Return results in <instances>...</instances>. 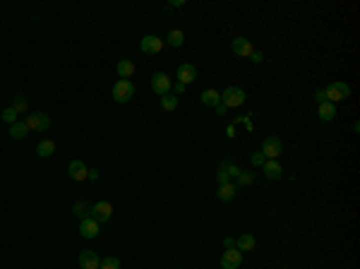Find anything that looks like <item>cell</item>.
<instances>
[{"label":"cell","instance_id":"obj_2","mask_svg":"<svg viewBox=\"0 0 360 269\" xmlns=\"http://www.w3.org/2000/svg\"><path fill=\"white\" fill-rule=\"evenodd\" d=\"M260 154H262L266 161H276L284 154V142H281L278 137H266L262 142V152H260Z\"/></svg>","mask_w":360,"mask_h":269},{"label":"cell","instance_id":"obj_15","mask_svg":"<svg viewBox=\"0 0 360 269\" xmlns=\"http://www.w3.org/2000/svg\"><path fill=\"white\" fill-rule=\"evenodd\" d=\"M80 236H82V238H96V236H98V224H96L92 216L82 219L80 221Z\"/></svg>","mask_w":360,"mask_h":269},{"label":"cell","instance_id":"obj_20","mask_svg":"<svg viewBox=\"0 0 360 269\" xmlns=\"http://www.w3.org/2000/svg\"><path fill=\"white\" fill-rule=\"evenodd\" d=\"M164 44H168V46H173V48H178V46H182V44H185V34H182L180 29H170Z\"/></svg>","mask_w":360,"mask_h":269},{"label":"cell","instance_id":"obj_18","mask_svg":"<svg viewBox=\"0 0 360 269\" xmlns=\"http://www.w3.org/2000/svg\"><path fill=\"white\" fill-rule=\"evenodd\" d=\"M200 98H202L204 106H212V108H216V106L221 104V94H218L216 89H204Z\"/></svg>","mask_w":360,"mask_h":269},{"label":"cell","instance_id":"obj_10","mask_svg":"<svg viewBox=\"0 0 360 269\" xmlns=\"http://www.w3.org/2000/svg\"><path fill=\"white\" fill-rule=\"evenodd\" d=\"M238 173H240V168L236 164H221V166H218V173H216V180H218V185L230 183V178H238Z\"/></svg>","mask_w":360,"mask_h":269},{"label":"cell","instance_id":"obj_38","mask_svg":"<svg viewBox=\"0 0 360 269\" xmlns=\"http://www.w3.org/2000/svg\"><path fill=\"white\" fill-rule=\"evenodd\" d=\"M226 106H224V104H218V106H216V113H218V116H224V113H226Z\"/></svg>","mask_w":360,"mask_h":269},{"label":"cell","instance_id":"obj_17","mask_svg":"<svg viewBox=\"0 0 360 269\" xmlns=\"http://www.w3.org/2000/svg\"><path fill=\"white\" fill-rule=\"evenodd\" d=\"M53 152H56V142H53V140H41V142L36 144V154H38L41 159L53 156Z\"/></svg>","mask_w":360,"mask_h":269},{"label":"cell","instance_id":"obj_19","mask_svg":"<svg viewBox=\"0 0 360 269\" xmlns=\"http://www.w3.org/2000/svg\"><path fill=\"white\" fill-rule=\"evenodd\" d=\"M116 70H118L120 80H130L132 74H134V62H132V60H118Z\"/></svg>","mask_w":360,"mask_h":269},{"label":"cell","instance_id":"obj_34","mask_svg":"<svg viewBox=\"0 0 360 269\" xmlns=\"http://www.w3.org/2000/svg\"><path fill=\"white\" fill-rule=\"evenodd\" d=\"M185 89H188V86L182 84V82H176V84H173V92H176V94H182Z\"/></svg>","mask_w":360,"mask_h":269},{"label":"cell","instance_id":"obj_16","mask_svg":"<svg viewBox=\"0 0 360 269\" xmlns=\"http://www.w3.org/2000/svg\"><path fill=\"white\" fill-rule=\"evenodd\" d=\"M262 171H264V176H266L269 180H278V178L284 176V166H281L278 161H264Z\"/></svg>","mask_w":360,"mask_h":269},{"label":"cell","instance_id":"obj_36","mask_svg":"<svg viewBox=\"0 0 360 269\" xmlns=\"http://www.w3.org/2000/svg\"><path fill=\"white\" fill-rule=\"evenodd\" d=\"M86 178H89V180H96V178H98V171H96V168H89V176H86Z\"/></svg>","mask_w":360,"mask_h":269},{"label":"cell","instance_id":"obj_37","mask_svg":"<svg viewBox=\"0 0 360 269\" xmlns=\"http://www.w3.org/2000/svg\"><path fill=\"white\" fill-rule=\"evenodd\" d=\"M314 98H317L320 104H324V101H326V94H324V92H317V94H314Z\"/></svg>","mask_w":360,"mask_h":269},{"label":"cell","instance_id":"obj_8","mask_svg":"<svg viewBox=\"0 0 360 269\" xmlns=\"http://www.w3.org/2000/svg\"><path fill=\"white\" fill-rule=\"evenodd\" d=\"M242 264V252L238 248H228L221 255V269H238Z\"/></svg>","mask_w":360,"mask_h":269},{"label":"cell","instance_id":"obj_5","mask_svg":"<svg viewBox=\"0 0 360 269\" xmlns=\"http://www.w3.org/2000/svg\"><path fill=\"white\" fill-rule=\"evenodd\" d=\"M24 122H26L29 130H36V132H46L48 128H50V118H48L46 113H41V110L29 113V116L24 118Z\"/></svg>","mask_w":360,"mask_h":269},{"label":"cell","instance_id":"obj_23","mask_svg":"<svg viewBox=\"0 0 360 269\" xmlns=\"http://www.w3.org/2000/svg\"><path fill=\"white\" fill-rule=\"evenodd\" d=\"M236 248H238L240 252L242 250H254V238H252L250 233H242V236L236 238Z\"/></svg>","mask_w":360,"mask_h":269},{"label":"cell","instance_id":"obj_4","mask_svg":"<svg viewBox=\"0 0 360 269\" xmlns=\"http://www.w3.org/2000/svg\"><path fill=\"white\" fill-rule=\"evenodd\" d=\"M132 96H134V84H132L130 80H118L113 84V98L118 104H128Z\"/></svg>","mask_w":360,"mask_h":269},{"label":"cell","instance_id":"obj_32","mask_svg":"<svg viewBox=\"0 0 360 269\" xmlns=\"http://www.w3.org/2000/svg\"><path fill=\"white\" fill-rule=\"evenodd\" d=\"M250 60H252V62H262V60H264V56H262V53H260V50H252Z\"/></svg>","mask_w":360,"mask_h":269},{"label":"cell","instance_id":"obj_9","mask_svg":"<svg viewBox=\"0 0 360 269\" xmlns=\"http://www.w3.org/2000/svg\"><path fill=\"white\" fill-rule=\"evenodd\" d=\"M140 48H142V53H146V56H154V53H158V50L164 48V38L149 34V36H144L142 41H140Z\"/></svg>","mask_w":360,"mask_h":269},{"label":"cell","instance_id":"obj_11","mask_svg":"<svg viewBox=\"0 0 360 269\" xmlns=\"http://www.w3.org/2000/svg\"><path fill=\"white\" fill-rule=\"evenodd\" d=\"M68 173H70L72 180H86V176H89V168H86V164L82 159H74L70 161V166H68Z\"/></svg>","mask_w":360,"mask_h":269},{"label":"cell","instance_id":"obj_27","mask_svg":"<svg viewBox=\"0 0 360 269\" xmlns=\"http://www.w3.org/2000/svg\"><path fill=\"white\" fill-rule=\"evenodd\" d=\"M0 118H2L5 122H8V125H12V122H17V118H20V113H17V110H14V108L10 106V108H5V110H2V116H0Z\"/></svg>","mask_w":360,"mask_h":269},{"label":"cell","instance_id":"obj_33","mask_svg":"<svg viewBox=\"0 0 360 269\" xmlns=\"http://www.w3.org/2000/svg\"><path fill=\"white\" fill-rule=\"evenodd\" d=\"M224 245H226V250L228 248H236V238H233V236H226V238H224Z\"/></svg>","mask_w":360,"mask_h":269},{"label":"cell","instance_id":"obj_14","mask_svg":"<svg viewBox=\"0 0 360 269\" xmlns=\"http://www.w3.org/2000/svg\"><path fill=\"white\" fill-rule=\"evenodd\" d=\"M230 48H233V53H236V56H240V58H250L252 50H254L250 41H248V38H242V36H236V38H233Z\"/></svg>","mask_w":360,"mask_h":269},{"label":"cell","instance_id":"obj_21","mask_svg":"<svg viewBox=\"0 0 360 269\" xmlns=\"http://www.w3.org/2000/svg\"><path fill=\"white\" fill-rule=\"evenodd\" d=\"M29 134V128H26V122L24 120H17L10 125V137H14V140H24Z\"/></svg>","mask_w":360,"mask_h":269},{"label":"cell","instance_id":"obj_22","mask_svg":"<svg viewBox=\"0 0 360 269\" xmlns=\"http://www.w3.org/2000/svg\"><path fill=\"white\" fill-rule=\"evenodd\" d=\"M236 190H238V188H236L233 183L218 185V200H221V202H230V200L236 197Z\"/></svg>","mask_w":360,"mask_h":269},{"label":"cell","instance_id":"obj_6","mask_svg":"<svg viewBox=\"0 0 360 269\" xmlns=\"http://www.w3.org/2000/svg\"><path fill=\"white\" fill-rule=\"evenodd\" d=\"M324 94H326V101L332 104V101H341V98H348L350 96V86L346 82H332V84L324 89Z\"/></svg>","mask_w":360,"mask_h":269},{"label":"cell","instance_id":"obj_12","mask_svg":"<svg viewBox=\"0 0 360 269\" xmlns=\"http://www.w3.org/2000/svg\"><path fill=\"white\" fill-rule=\"evenodd\" d=\"M77 262H80V267L82 269H98L101 264V257L96 255L94 250H82L80 257H77Z\"/></svg>","mask_w":360,"mask_h":269},{"label":"cell","instance_id":"obj_1","mask_svg":"<svg viewBox=\"0 0 360 269\" xmlns=\"http://www.w3.org/2000/svg\"><path fill=\"white\" fill-rule=\"evenodd\" d=\"M245 89H240V86H228L226 92H221V104L226 106V108H236V106H242L245 104Z\"/></svg>","mask_w":360,"mask_h":269},{"label":"cell","instance_id":"obj_35","mask_svg":"<svg viewBox=\"0 0 360 269\" xmlns=\"http://www.w3.org/2000/svg\"><path fill=\"white\" fill-rule=\"evenodd\" d=\"M182 5H185L182 0H170V2H168V8H182Z\"/></svg>","mask_w":360,"mask_h":269},{"label":"cell","instance_id":"obj_26","mask_svg":"<svg viewBox=\"0 0 360 269\" xmlns=\"http://www.w3.org/2000/svg\"><path fill=\"white\" fill-rule=\"evenodd\" d=\"M98 269H120V260L118 257H104L101 260V264H98Z\"/></svg>","mask_w":360,"mask_h":269},{"label":"cell","instance_id":"obj_31","mask_svg":"<svg viewBox=\"0 0 360 269\" xmlns=\"http://www.w3.org/2000/svg\"><path fill=\"white\" fill-rule=\"evenodd\" d=\"M264 161H266V159H264L262 154H252V166H262Z\"/></svg>","mask_w":360,"mask_h":269},{"label":"cell","instance_id":"obj_3","mask_svg":"<svg viewBox=\"0 0 360 269\" xmlns=\"http://www.w3.org/2000/svg\"><path fill=\"white\" fill-rule=\"evenodd\" d=\"M89 216H92L96 224H106V221H110V216H113V204L106 202V200H101V202H96V204L89 207Z\"/></svg>","mask_w":360,"mask_h":269},{"label":"cell","instance_id":"obj_13","mask_svg":"<svg viewBox=\"0 0 360 269\" xmlns=\"http://www.w3.org/2000/svg\"><path fill=\"white\" fill-rule=\"evenodd\" d=\"M176 77H178V82H182V84L188 86L190 82L197 80V70H194L192 62H182V65L178 68V72H176Z\"/></svg>","mask_w":360,"mask_h":269},{"label":"cell","instance_id":"obj_25","mask_svg":"<svg viewBox=\"0 0 360 269\" xmlns=\"http://www.w3.org/2000/svg\"><path fill=\"white\" fill-rule=\"evenodd\" d=\"M161 108H164V110H176V108H178V96H173V94L161 96Z\"/></svg>","mask_w":360,"mask_h":269},{"label":"cell","instance_id":"obj_29","mask_svg":"<svg viewBox=\"0 0 360 269\" xmlns=\"http://www.w3.org/2000/svg\"><path fill=\"white\" fill-rule=\"evenodd\" d=\"M12 108L22 116L24 110H26V98H24V96H14V98H12Z\"/></svg>","mask_w":360,"mask_h":269},{"label":"cell","instance_id":"obj_30","mask_svg":"<svg viewBox=\"0 0 360 269\" xmlns=\"http://www.w3.org/2000/svg\"><path fill=\"white\" fill-rule=\"evenodd\" d=\"M252 180H254V176H252L250 171H240L238 173V185H252Z\"/></svg>","mask_w":360,"mask_h":269},{"label":"cell","instance_id":"obj_7","mask_svg":"<svg viewBox=\"0 0 360 269\" xmlns=\"http://www.w3.org/2000/svg\"><path fill=\"white\" fill-rule=\"evenodd\" d=\"M152 89H154V94H158V96H166V94H170V89H173V82H170V77H168L166 72H156L154 77H152Z\"/></svg>","mask_w":360,"mask_h":269},{"label":"cell","instance_id":"obj_28","mask_svg":"<svg viewBox=\"0 0 360 269\" xmlns=\"http://www.w3.org/2000/svg\"><path fill=\"white\" fill-rule=\"evenodd\" d=\"M74 214H77L80 219H86V216H89V204H86V202H82V200H80V202H74Z\"/></svg>","mask_w":360,"mask_h":269},{"label":"cell","instance_id":"obj_24","mask_svg":"<svg viewBox=\"0 0 360 269\" xmlns=\"http://www.w3.org/2000/svg\"><path fill=\"white\" fill-rule=\"evenodd\" d=\"M334 116H336L334 104H329V101L320 104V118H322V120H334Z\"/></svg>","mask_w":360,"mask_h":269}]
</instances>
